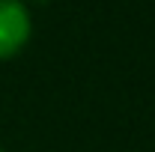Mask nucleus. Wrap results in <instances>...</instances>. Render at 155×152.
<instances>
[{"instance_id": "f257e3e1", "label": "nucleus", "mask_w": 155, "mask_h": 152, "mask_svg": "<svg viewBox=\"0 0 155 152\" xmlns=\"http://www.w3.org/2000/svg\"><path fill=\"white\" fill-rule=\"evenodd\" d=\"M30 39V15L21 0H0V60L12 57Z\"/></svg>"}, {"instance_id": "f03ea898", "label": "nucleus", "mask_w": 155, "mask_h": 152, "mask_svg": "<svg viewBox=\"0 0 155 152\" xmlns=\"http://www.w3.org/2000/svg\"><path fill=\"white\" fill-rule=\"evenodd\" d=\"M0 152H3V149H0Z\"/></svg>"}]
</instances>
